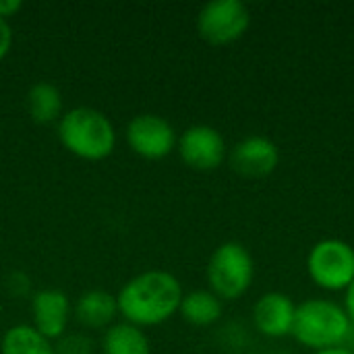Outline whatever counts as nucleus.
Instances as JSON below:
<instances>
[{
    "instance_id": "nucleus-1",
    "label": "nucleus",
    "mask_w": 354,
    "mask_h": 354,
    "mask_svg": "<svg viewBox=\"0 0 354 354\" xmlns=\"http://www.w3.org/2000/svg\"><path fill=\"white\" fill-rule=\"evenodd\" d=\"M185 292L178 278L164 270H149L131 278L116 295L118 313L137 328L160 326L178 313Z\"/></svg>"
},
{
    "instance_id": "nucleus-3",
    "label": "nucleus",
    "mask_w": 354,
    "mask_h": 354,
    "mask_svg": "<svg viewBox=\"0 0 354 354\" xmlns=\"http://www.w3.org/2000/svg\"><path fill=\"white\" fill-rule=\"evenodd\" d=\"M353 324L342 305L330 299H307L297 305L292 336L299 344L315 351L344 346Z\"/></svg>"
},
{
    "instance_id": "nucleus-15",
    "label": "nucleus",
    "mask_w": 354,
    "mask_h": 354,
    "mask_svg": "<svg viewBox=\"0 0 354 354\" xmlns=\"http://www.w3.org/2000/svg\"><path fill=\"white\" fill-rule=\"evenodd\" d=\"M0 354H56L54 344L41 336L31 324H19L4 332Z\"/></svg>"
},
{
    "instance_id": "nucleus-6",
    "label": "nucleus",
    "mask_w": 354,
    "mask_h": 354,
    "mask_svg": "<svg viewBox=\"0 0 354 354\" xmlns=\"http://www.w3.org/2000/svg\"><path fill=\"white\" fill-rule=\"evenodd\" d=\"M251 25V10L241 0H212L197 15V31L212 46L241 39Z\"/></svg>"
},
{
    "instance_id": "nucleus-17",
    "label": "nucleus",
    "mask_w": 354,
    "mask_h": 354,
    "mask_svg": "<svg viewBox=\"0 0 354 354\" xmlns=\"http://www.w3.org/2000/svg\"><path fill=\"white\" fill-rule=\"evenodd\" d=\"M56 354H91L93 342L83 334H66L58 338V344L54 346Z\"/></svg>"
},
{
    "instance_id": "nucleus-13",
    "label": "nucleus",
    "mask_w": 354,
    "mask_h": 354,
    "mask_svg": "<svg viewBox=\"0 0 354 354\" xmlns=\"http://www.w3.org/2000/svg\"><path fill=\"white\" fill-rule=\"evenodd\" d=\"M25 106L31 120L37 124H50L62 118V93L48 81H39L29 87Z\"/></svg>"
},
{
    "instance_id": "nucleus-21",
    "label": "nucleus",
    "mask_w": 354,
    "mask_h": 354,
    "mask_svg": "<svg viewBox=\"0 0 354 354\" xmlns=\"http://www.w3.org/2000/svg\"><path fill=\"white\" fill-rule=\"evenodd\" d=\"M313 354H354L348 346H334V348H324V351H315Z\"/></svg>"
},
{
    "instance_id": "nucleus-18",
    "label": "nucleus",
    "mask_w": 354,
    "mask_h": 354,
    "mask_svg": "<svg viewBox=\"0 0 354 354\" xmlns=\"http://www.w3.org/2000/svg\"><path fill=\"white\" fill-rule=\"evenodd\" d=\"M10 46H12V29L6 19H0V62L6 58Z\"/></svg>"
},
{
    "instance_id": "nucleus-4",
    "label": "nucleus",
    "mask_w": 354,
    "mask_h": 354,
    "mask_svg": "<svg viewBox=\"0 0 354 354\" xmlns=\"http://www.w3.org/2000/svg\"><path fill=\"white\" fill-rule=\"evenodd\" d=\"M205 274L209 290L220 301H234L251 288L255 278V261L245 245L228 241L214 249Z\"/></svg>"
},
{
    "instance_id": "nucleus-10",
    "label": "nucleus",
    "mask_w": 354,
    "mask_h": 354,
    "mask_svg": "<svg viewBox=\"0 0 354 354\" xmlns=\"http://www.w3.org/2000/svg\"><path fill=\"white\" fill-rule=\"evenodd\" d=\"M297 305L286 292H266L253 305V324L259 334L268 338L292 336Z\"/></svg>"
},
{
    "instance_id": "nucleus-16",
    "label": "nucleus",
    "mask_w": 354,
    "mask_h": 354,
    "mask_svg": "<svg viewBox=\"0 0 354 354\" xmlns=\"http://www.w3.org/2000/svg\"><path fill=\"white\" fill-rule=\"evenodd\" d=\"M102 348L104 354H151L149 338L141 332V328L127 322L114 324L106 330Z\"/></svg>"
},
{
    "instance_id": "nucleus-11",
    "label": "nucleus",
    "mask_w": 354,
    "mask_h": 354,
    "mask_svg": "<svg viewBox=\"0 0 354 354\" xmlns=\"http://www.w3.org/2000/svg\"><path fill=\"white\" fill-rule=\"evenodd\" d=\"M33 309V328L46 336L50 342L64 336L68 319H71V303L68 297L58 288H46L35 292L31 301Z\"/></svg>"
},
{
    "instance_id": "nucleus-19",
    "label": "nucleus",
    "mask_w": 354,
    "mask_h": 354,
    "mask_svg": "<svg viewBox=\"0 0 354 354\" xmlns=\"http://www.w3.org/2000/svg\"><path fill=\"white\" fill-rule=\"evenodd\" d=\"M21 6L23 4L19 0H0V19H6L8 21V17L17 15L21 10Z\"/></svg>"
},
{
    "instance_id": "nucleus-8",
    "label": "nucleus",
    "mask_w": 354,
    "mask_h": 354,
    "mask_svg": "<svg viewBox=\"0 0 354 354\" xmlns=\"http://www.w3.org/2000/svg\"><path fill=\"white\" fill-rule=\"evenodd\" d=\"M180 160L199 172H209L222 166L226 160V141L216 127L193 124L189 127L176 143Z\"/></svg>"
},
{
    "instance_id": "nucleus-12",
    "label": "nucleus",
    "mask_w": 354,
    "mask_h": 354,
    "mask_svg": "<svg viewBox=\"0 0 354 354\" xmlns=\"http://www.w3.org/2000/svg\"><path fill=\"white\" fill-rule=\"evenodd\" d=\"M73 313H75V319L79 324H83L85 328L100 330L114 322V317L118 313V303L112 292L95 288V290L83 292L77 299Z\"/></svg>"
},
{
    "instance_id": "nucleus-20",
    "label": "nucleus",
    "mask_w": 354,
    "mask_h": 354,
    "mask_svg": "<svg viewBox=\"0 0 354 354\" xmlns=\"http://www.w3.org/2000/svg\"><path fill=\"white\" fill-rule=\"evenodd\" d=\"M344 311H346L351 324L354 326V280L353 284L344 290Z\"/></svg>"
},
{
    "instance_id": "nucleus-14",
    "label": "nucleus",
    "mask_w": 354,
    "mask_h": 354,
    "mask_svg": "<svg viewBox=\"0 0 354 354\" xmlns=\"http://www.w3.org/2000/svg\"><path fill=\"white\" fill-rule=\"evenodd\" d=\"M178 313L191 326L205 328L222 317V301L212 290H193L183 297Z\"/></svg>"
},
{
    "instance_id": "nucleus-7",
    "label": "nucleus",
    "mask_w": 354,
    "mask_h": 354,
    "mask_svg": "<svg viewBox=\"0 0 354 354\" xmlns=\"http://www.w3.org/2000/svg\"><path fill=\"white\" fill-rule=\"evenodd\" d=\"M129 147L145 160H162L170 156L178 143L174 127L158 114H139L127 124Z\"/></svg>"
},
{
    "instance_id": "nucleus-5",
    "label": "nucleus",
    "mask_w": 354,
    "mask_h": 354,
    "mask_svg": "<svg viewBox=\"0 0 354 354\" xmlns=\"http://www.w3.org/2000/svg\"><path fill=\"white\" fill-rule=\"evenodd\" d=\"M307 274L324 290H346L354 280V247L342 239H322L307 255Z\"/></svg>"
},
{
    "instance_id": "nucleus-2",
    "label": "nucleus",
    "mask_w": 354,
    "mask_h": 354,
    "mask_svg": "<svg viewBox=\"0 0 354 354\" xmlns=\"http://www.w3.org/2000/svg\"><path fill=\"white\" fill-rule=\"evenodd\" d=\"M58 139L73 156L100 162L116 147V131L110 118L89 106H79L62 114L58 120Z\"/></svg>"
},
{
    "instance_id": "nucleus-9",
    "label": "nucleus",
    "mask_w": 354,
    "mask_h": 354,
    "mask_svg": "<svg viewBox=\"0 0 354 354\" xmlns=\"http://www.w3.org/2000/svg\"><path fill=\"white\" fill-rule=\"evenodd\" d=\"M280 164L278 145L263 135H249L241 139L230 151V166L245 178H263Z\"/></svg>"
}]
</instances>
